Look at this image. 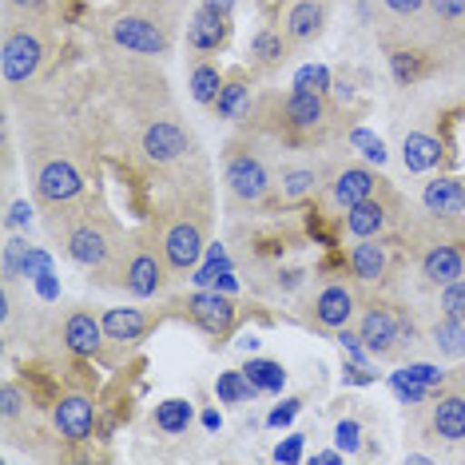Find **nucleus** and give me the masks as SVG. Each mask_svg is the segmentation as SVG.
Returning a JSON list of instances; mask_svg holds the SVG:
<instances>
[{
    "mask_svg": "<svg viewBox=\"0 0 465 465\" xmlns=\"http://www.w3.org/2000/svg\"><path fill=\"white\" fill-rule=\"evenodd\" d=\"M172 172H175V183H167L160 192V203H155L152 219H147V231H152L172 279H179V274L199 267L215 215H211V187H207L203 160L195 163V155H187Z\"/></svg>",
    "mask_w": 465,
    "mask_h": 465,
    "instance_id": "f257e3e1",
    "label": "nucleus"
},
{
    "mask_svg": "<svg viewBox=\"0 0 465 465\" xmlns=\"http://www.w3.org/2000/svg\"><path fill=\"white\" fill-rule=\"evenodd\" d=\"M40 227H45L52 247L60 251V259L80 271H100L128 235L115 223L112 211L104 207V199L88 192L68 199V203L40 207Z\"/></svg>",
    "mask_w": 465,
    "mask_h": 465,
    "instance_id": "f03ea898",
    "label": "nucleus"
},
{
    "mask_svg": "<svg viewBox=\"0 0 465 465\" xmlns=\"http://www.w3.org/2000/svg\"><path fill=\"white\" fill-rule=\"evenodd\" d=\"M167 279H172V271H167V262L147 227L128 231L124 242L115 247V255L104 262L100 271H92L96 287L124 291V294H132V299H155V294L167 287Z\"/></svg>",
    "mask_w": 465,
    "mask_h": 465,
    "instance_id": "7ed1b4c3",
    "label": "nucleus"
},
{
    "mask_svg": "<svg viewBox=\"0 0 465 465\" xmlns=\"http://www.w3.org/2000/svg\"><path fill=\"white\" fill-rule=\"evenodd\" d=\"M223 192L227 203H235L239 211H255L267 203V195L274 192V172L262 155L259 132L242 128L239 135H231L223 147Z\"/></svg>",
    "mask_w": 465,
    "mask_h": 465,
    "instance_id": "20e7f679",
    "label": "nucleus"
},
{
    "mask_svg": "<svg viewBox=\"0 0 465 465\" xmlns=\"http://www.w3.org/2000/svg\"><path fill=\"white\" fill-rule=\"evenodd\" d=\"M28 179H33V195L40 199V207L68 203V199L88 192L76 155L68 152V143L52 140V135L28 143Z\"/></svg>",
    "mask_w": 465,
    "mask_h": 465,
    "instance_id": "39448f33",
    "label": "nucleus"
},
{
    "mask_svg": "<svg viewBox=\"0 0 465 465\" xmlns=\"http://www.w3.org/2000/svg\"><path fill=\"white\" fill-rule=\"evenodd\" d=\"M48 25L45 13H13L5 28V48H0V72L8 88H25L48 60Z\"/></svg>",
    "mask_w": 465,
    "mask_h": 465,
    "instance_id": "423d86ee",
    "label": "nucleus"
},
{
    "mask_svg": "<svg viewBox=\"0 0 465 465\" xmlns=\"http://www.w3.org/2000/svg\"><path fill=\"white\" fill-rule=\"evenodd\" d=\"M358 338L370 354L401 358L414 346V322L406 311H398V302H390L386 294H374L362 302V314H358Z\"/></svg>",
    "mask_w": 465,
    "mask_h": 465,
    "instance_id": "0eeeda50",
    "label": "nucleus"
},
{
    "mask_svg": "<svg viewBox=\"0 0 465 465\" xmlns=\"http://www.w3.org/2000/svg\"><path fill=\"white\" fill-rule=\"evenodd\" d=\"M135 152H140V160L147 167L163 172V167L183 163L195 147H192V135H187L183 120H179V112L167 108V112H147L143 115L140 132H135Z\"/></svg>",
    "mask_w": 465,
    "mask_h": 465,
    "instance_id": "6e6552de",
    "label": "nucleus"
},
{
    "mask_svg": "<svg viewBox=\"0 0 465 465\" xmlns=\"http://www.w3.org/2000/svg\"><path fill=\"white\" fill-rule=\"evenodd\" d=\"M450 219H430L426 235L418 231V274L430 287H450L465 279V239L446 227Z\"/></svg>",
    "mask_w": 465,
    "mask_h": 465,
    "instance_id": "1a4fd4ad",
    "label": "nucleus"
},
{
    "mask_svg": "<svg viewBox=\"0 0 465 465\" xmlns=\"http://www.w3.org/2000/svg\"><path fill=\"white\" fill-rule=\"evenodd\" d=\"M108 40L115 48L132 52V56L160 60V56H172L175 28L160 13H120L108 25Z\"/></svg>",
    "mask_w": 465,
    "mask_h": 465,
    "instance_id": "9d476101",
    "label": "nucleus"
},
{
    "mask_svg": "<svg viewBox=\"0 0 465 465\" xmlns=\"http://www.w3.org/2000/svg\"><path fill=\"white\" fill-rule=\"evenodd\" d=\"M362 282H351V279H326L314 287L311 302H306V319H311L314 331H346L358 311H362Z\"/></svg>",
    "mask_w": 465,
    "mask_h": 465,
    "instance_id": "9b49d317",
    "label": "nucleus"
},
{
    "mask_svg": "<svg viewBox=\"0 0 465 465\" xmlns=\"http://www.w3.org/2000/svg\"><path fill=\"white\" fill-rule=\"evenodd\" d=\"M406 223V199L398 195V187H382L378 195L354 203L351 211L342 215V227L351 239H386Z\"/></svg>",
    "mask_w": 465,
    "mask_h": 465,
    "instance_id": "f8f14e48",
    "label": "nucleus"
},
{
    "mask_svg": "<svg viewBox=\"0 0 465 465\" xmlns=\"http://www.w3.org/2000/svg\"><path fill=\"white\" fill-rule=\"evenodd\" d=\"M167 314L192 322L195 331H203L211 338H227L239 326V306L223 291H195V294H183V299H172Z\"/></svg>",
    "mask_w": 465,
    "mask_h": 465,
    "instance_id": "ddd939ff",
    "label": "nucleus"
},
{
    "mask_svg": "<svg viewBox=\"0 0 465 465\" xmlns=\"http://www.w3.org/2000/svg\"><path fill=\"white\" fill-rule=\"evenodd\" d=\"M274 128H282L294 140H311V135H322L326 128L334 124V112L326 96H314V92H302V88H291L282 92L279 104H274Z\"/></svg>",
    "mask_w": 465,
    "mask_h": 465,
    "instance_id": "4468645a",
    "label": "nucleus"
},
{
    "mask_svg": "<svg viewBox=\"0 0 465 465\" xmlns=\"http://www.w3.org/2000/svg\"><path fill=\"white\" fill-rule=\"evenodd\" d=\"M386 183H390V179H382L370 163L346 160V163H338V167H331V172H326L322 203L331 207V211H342V215H346V211H351L354 203H362V199L378 195Z\"/></svg>",
    "mask_w": 465,
    "mask_h": 465,
    "instance_id": "2eb2a0df",
    "label": "nucleus"
},
{
    "mask_svg": "<svg viewBox=\"0 0 465 465\" xmlns=\"http://www.w3.org/2000/svg\"><path fill=\"white\" fill-rule=\"evenodd\" d=\"M48 418H52V430H56L60 438L72 441V446H80V441H88L92 430H96V398H92V390H84V386H68L64 394L52 401Z\"/></svg>",
    "mask_w": 465,
    "mask_h": 465,
    "instance_id": "dca6fc26",
    "label": "nucleus"
},
{
    "mask_svg": "<svg viewBox=\"0 0 465 465\" xmlns=\"http://www.w3.org/2000/svg\"><path fill=\"white\" fill-rule=\"evenodd\" d=\"M346 262L366 291H382L398 271V251L390 239H354V247L346 251Z\"/></svg>",
    "mask_w": 465,
    "mask_h": 465,
    "instance_id": "f3484780",
    "label": "nucleus"
},
{
    "mask_svg": "<svg viewBox=\"0 0 465 465\" xmlns=\"http://www.w3.org/2000/svg\"><path fill=\"white\" fill-rule=\"evenodd\" d=\"M326 25H331V0H287L279 16L282 36L291 40V48H306L314 45Z\"/></svg>",
    "mask_w": 465,
    "mask_h": 465,
    "instance_id": "a211bd4d",
    "label": "nucleus"
},
{
    "mask_svg": "<svg viewBox=\"0 0 465 465\" xmlns=\"http://www.w3.org/2000/svg\"><path fill=\"white\" fill-rule=\"evenodd\" d=\"M104 338L108 334H104V326H100V314H92L88 306H72L56 322V342L64 346L72 358H96Z\"/></svg>",
    "mask_w": 465,
    "mask_h": 465,
    "instance_id": "6ab92c4d",
    "label": "nucleus"
},
{
    "mask_svg": "<svg viewBox=\"0 0 465 465\" xmlns=\"http://www.w3.org/2000/svg\"><path fill=\"white\" fill-rule=\"evenodd\" d=\"M163 319H167V306H160V311H143V306H108V311L100 314V326H104V334H108V342L140 346Z\"/></svg>",
    "mask_w": 465,
    "mask_h": 465,
    "instance_id": "aec40b11",
    "label": "nucleus"
},
{
    "mask_svg": "<svg viewBox=\"0 0 465 465\" xmlns=\"http://www.w3.org/2000/svg\"><path fill=\"white\" fill-rule=\"evenodd\" d=\"M430 441H441V446H465V386L441 390L430 406Z\"/></svg>",
    "mask_w": 465,
    "mask_h": 465,
    "instance_id": "412c9836",
    "label": "nucleus"
},
{
    "mask_svg": "<svg viewBox=\"0 0 465 465\" xmlns=\"http://www.w3.org/2000/svg\"><path fill=\"white\" fill-rule=\"evenodd\" d=\"M326 187V175L314 163H282L274 172V195L282 207H302L311 199H319Z\"/></svg>",
    "mask_w": 465,
    "mask_h": 465,
    "instance_id": "4be33fe9",
    "label": "nucleus"
},
{
    "mask_svg": "<svg viewBox=\"0 0 465 465\" xmlns=\"http://www.w3.org/2000/svg\"><path fill=\"white\" fill-rule=\"evenodd\" d=\"M231 36V16H223L219 8H211L207 0L192 13L187 20V48L199 52V56H207V52H219L227 45Z\"/></svg>",
    "mask_w": 465,
    "mask_h": 465,
    "instance_id": "5701e85b",
    "label": "nucleus"
},
{
    "mask_svg": "<svg viewBox=\"0 0 465 465\" xmlns=\"http://www.w3.org/2000/svg\"><path fill=\"white\" fill-rule=\"evenodd\" d=\"M421 211L430 219H461L465 215V179L458 175H438L421 187Z\"/></svg>",
    "mask_w": 465,
    "mask_h": 465,
    "instance_id": "b1692460",
    "label": "nucleus"
},
{
    "mask_svg": "<svg viewBox=\"0 0 465 465\" xmlns=\"http://www.w3.org/2000/svg\"><path fill=\"white\" fill-rule=\"evenodd\" d=\"M390 386H394V394L406 401V406H421L433 390L446 386V370L433 362H410L406 370L390 374Z\"/></svg>",
    "mask_w": 465,
    "mask_h": 465,
    "instance_id": "393cba45",
    "label": "nucleus"
},
{
    "mask_svg": "<svg viewBox=\"0 0 465 465\" xmlns=\"http://www.w3.org/2000/svg\"><path fill=\"white\" fill-rule=\"evenodd\" d=\"M401 160H406V167L414 175H426L433 167H441V160H446V143H441L433 132L414 128L406 140H401Z\"/></svg>",
    "mask_w": 465,
    "mask_h": 465,
    "instance_id": "a878e982",
    "label": "nucleus"
},
{
    "mask_svg": "<svg viewBox=\"0 0 465 465\" xmlns=\"http://www.w3.org/2000/svg\"><path fill=\"white\" fill-rule=\"evenodd\" d=\"M287 52H291V40L282 36V28H259L255 40H251V68H255V72L282 68Z\"/></svg>",
    "mask_w": 465,
    "mask_h": 465,
    "instance_id": "bb28decb",
    "label": "nucleus"
},
{
    "mask_svg": "<svg viewBox=\"0 0 465 465\" xmlns=\"http://www.w3.org/2000/svg\"><path fill=\"white\" fill-rule=\"evenodd\" d=\"M247 108H251V80L247 76H231L223 84V92H219V100L211 104L215 120H242Z\"/></svg>",
    "mask_w": 465,
    "mask_h": 465,
    "instance_id": "cd10ccee",
    "label": "nucleus"
},
{
    "mask_svg": "<svg viewBox=\"0 0 465 465\" xmlns=\"http://www.w3.org/2000/svg\"><path fill=\"white\" fill-rule=\"evenodd\" d=\"M430 342L433 351H438L441 358H465V319H450V314H441L438 322L430 326Z\"/></svg>",
    "mask_w": 465,
    "mask_h": 465,
    "instance_id": "c85d7f7f",
    "label": "nucleus"
},
{
    "mask_svg": "<svg viewBox=\"0 0 465 465\" xmlns=\"http://www.w3.org/2000/svg\"><path fill=\"white\" fill-rule=\"evenodd\" d=\"M223 72H219L211 60H199V64H192V76H187V88H192V100L199 104V108H211V104L219 100V92H223Z\"/></svg>",
    "mask_w": 465,
    "mask_h": 465,
    "instance_id": "c756f323",
    "label": "nucleus"
},
{
    "mask_svg": "<svg viewBox=\"0 0 465 465\" xmlns=\"http://www.w3.org/2000/svg\"><path fill=\"white\" fill-rule=\"evenodd\" d=\"M215 394H219L223 406H251L262 390L251 382L247 370H223V374H219V382H215Z\"/></svg>",
    "mask_w": 465,
    "mask_h": 465,
    "instance_id": "7c9ffc66",
    "label": "nucleus"
},
{
    "mask_svg": "<svg viewBox=\"0 0 465 465\" xmlns=\"http://www.w3.org/2000/svg\"><path fill=\"white\" fill-rule=\"evenodd\" d=\"M192 421H195V410H192V401H183V398H167L155 406V426L163 433H172V438L192 430Z\"/></svg>",
    "mask_w": 465,
    "mask_h": 465,
    "instance_id": "2f4dec72",
    "label": "nucleus"
},
{
    "mask_svg": "<svg viewBox=\"0 0 465 465\" xmlns=\"http://www.w3.org/2000/svg\"><path fill=\"white\" fill-rule=\"evenodd\" d=\"M426 13L433 20V33L441 36L465 33V0H430Z\"/></svg>",
    "mask_w": 465,
    "mask_h": 465,
    "instance_id": "473e14b6",
    "label": "nucleus"
},
{
    "mask_svg": "<svg viewBox=\"0 0 465 465\" xmlns=\"http://www.w3.org/2000/svg\"><path fill=\"white\" fill-rule=\"evenodd\" d=\"M242 370H247L251 382H255L262 394H279V390L287 386V370H282V362H274V358H251Z\"/></svg>",
    "mask_w": 465,
    "mask_h": 465,
    "instance_id": "72a5a7b5",
    "label": "nucleus"
},
{
    "mask_svg": "<svg viewBox=\"0 0 465 465\" xmlns=\"http://www.w3.org/2000/svg\"><path fill=\"white\" fill-rule=\"evenodd\" d=\"M294 88L314 92V96H331L334 76H331V68H322V64H306V68L294 72Z\"/></svg>",
    "mask_w": 465,
    "mask_h": 465,
    "instance_id": "f704fd0d",
    "label": "nucleus"
},
{
    "mask_svg": "<svg viewBox=\"0 0 465 465\" xmlns=\"http://www.w3.org/2000/svg\"><path fill=\"white\" fill-rule=\"evenodd\" d=\"M0 414H5V426H16L28 414V398L16 382H5V390H0Z\"/></svg>",
    "mask_w": 465,
    "mask_h": 465,
    "instance_id": "c9c22d12",
    "label": "nucleus"
},
{
    "mask_svg": "<svg viewBox=\"0 0 465 465\" xmlns=\"http://www.w3.org/2000/svg\"><path fill=\"white\" fill-rule=\"evenodd\" d=\"M28 242L25 239H16V235H8V242H5V279L13 282V279H20V271H25V262H28Z\"/></svg>",
    "mask_w": 465,
    "mask_h": 465,
    "instance_id": "e433bc0d",
    "label": "nucleus"
},
{
    "mask_svg": "<svg viewBox=\"0 0 465 465\" xmlns=\"http://www.w3.org/2000/svg\"><path fill=\"white\" fill-rule=\"evenodd\" d=\"M438 302H441V314L465 319V279L450 282V287H438Z\"/></svg>",
    "mask_w": 465,
    "mask_h": 465,
    "instance_id": "4c0bfd02",
    "label": "nucleus"
},
{
    "mask_svg": "<svg viewBox=\"0 0 465 465\" xmlns=\"http://www.w3.org/2000/svg\"><path fill=\"white\" fill-rule=\"evenodd\" d=\"M426 5H430V0H378V8L390 13V16H398V20L421 16V13H426Z\"/></svg>",
    "mask_w": 465,
    "mask_h": 465,
    "instance_id": "58836bf2",
    "label": "nucleus"
},
{
    "mask_svg": "<svg viewBox=\"0 0 465 465\" xmlns=\"http://www.w3.org/2000/svg\"><path fill=\"white\" fill-rule=\"evenodd\" d=\"M299 410H302V398H287V401H279V410L267 418V426H291L294 418H299Z\"/></svg>",
    "mask_w": 465,
    "mask_h": 465,
    "instance_id": "ea45409f",
    "label": "nucleus"
},
{
    "mask_svg": "<svg viewBox=\"0 0 465 465\" xmlns=\"http://www.w3.org/2000/svg\"><path fill=\"white\" fill-rule=\"evenodd\" d=\"M351 140H354V147H366L362 155H366L370 163H382V160H386V147L378 143V140H374V135H370V132H354Z\"/></svg>",
    "mask_w": 465,
    "mask_h": 465,
    "instance_id": "a19ab883",
    "label": "nucleus"
},
{
    "mask_svg": "<svg viewBox=\"0 0 465 465\" xmlns=\"http://www.w3.org/2000/svg\"><path fill=\"white\" fill-rule=\"evenodd\" d=\"M338 446H342V450H358V446H362V426H358V421H342V426H338Z\"/></svg>",
    "mask_w": 465,
    "mask_h": 465,
    "instance_id": "79ce46f5",
    "label": "nucleus"
},
{
    "mask_svg": "<svg viewBox=\"0 0 465 465\" xmlns=\"http://www.w3.org/2000/svg\"><path fill=\"white\" fill-rule=\"evenodd\" d=\"M302 458V438L294 433V438H287L279 450H274V461H299Z\"/></svg>",
    "mask_w": 465,
    "mask_h": 465,
    "instance_id": "37998d69",
    "label": "nucleus"
},
{
    "mask_svg": "<svg viewBox=\"0 0 465 465\" xmlns=\"http://www.w3.org/2000/svg\"><path fill=\"white\" fill-rule=\"evenodd\" d=\"M215 287H219V291H231V294H235V291H239V279H235V274H231V271H223V274H219V279H215Z\"/></svg>",
    "mask_w": 465,
    "mask_h": 465,
    "instance_id": "c03bdc74",
    "label": "nucleus"
},
{
    "mask_svg": "<svg viewBox=\"0 0 465 465\" xmlns=\"http://www.w3.org/2000/svg\"><path fill=\"white\" fill-rule=\"evenodd\" d=\"M211 8H219L223 16H235V0H207Z\"/></svg>",
    "mask_w": 465,
    "mask_h": 465,
    "instance_id": "a18cd8bd",
    "label": "nucleus"
}]
</instances>
